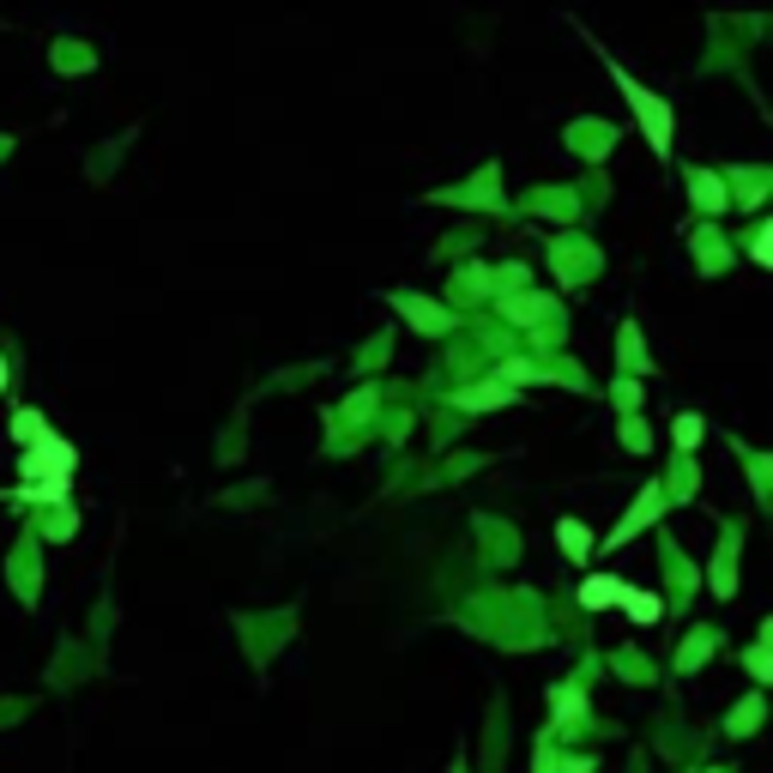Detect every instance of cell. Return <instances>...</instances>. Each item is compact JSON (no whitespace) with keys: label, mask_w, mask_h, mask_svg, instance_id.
Listing matches in <instances>:
<instances>
[{"label":"cell","mask_w":773,"mask_h":773,"mask_svg":"<svg viewBox=\"0 0 773 773\" xmlns=\"http://www.w3.org/2000/svg\"><path fill=\"white\" fill-rule=\"evenodd\" d=\"M611 80L623 85V97H628V109H635V121L647 127V146L665 158V151H671V109H665V97H653L647 85H640L635 73H623L616 61H611Z\"/></svg>","instance_id":"cell-1"},{"label":"cell","mask_w":773,"mask_h":773,"mask_svg":"<svg viewBox=\"0 0 773 773\" xmlns=\"http://www.w3.org/2000/svg\"><path fill=\"white\" fill-rule=\"evenodd\" d=\"M67 472H73V447L61 442V435H43V442L24 454V478H36V484H43V478H67Z\"/></svg>","instance_id":"cell-2"},{"label":"cell","mask_w":773,"mask_h":773,"mask_svg":"<svg viewBox=\"0 0 773 773\" xmlns=\"http://www.w3.org/2000/svg\"><path fill=\"white\" fill-rule=\"evenodd\" d=\"M616 604H623L635 623H659V616H665V599H659V592H640V586H628V580H623V592H616Z\"/></svg>","instance_id":"cell-3"},{"label":"cell","mask_w":773,"mask_h":773,"mask_svg":"<svg viewBox=\"0 0 773 773\" xmlns=\"http://www.w3.org/2000/svg\"><path fill=\"white\" fill-rule=\"evenodd\" d=\"M659 508H665V496H659V489H653L647 501H635V508H628L623 532H611V544H628V538H635V532H640V526H647V520H653V513H659Z\"/></svg>","instance_id":"cell-4"},{"label":"cell","mask_w":773,"mask_h":773,"mask_svg":"<svg viewBox=\"0 0 773 773\" xmlns=\"http://www.w3.org/2000/svg\"><path fill=\"white\" fill-rule=\"evenodd\" d=\"M616 592H623L616 574H592L586 586H580V604H586V611H604V604H616Z\"/></svg>","instance_id":"cell-5"},{"label":"cell","mask_w":773,"mask_h":773,"mask_svg":"<svg viewBox=\"0 0 773 773\" xmlns=\"http://www.w3.org/2000/svg\"><path fill=\"white\" fill-rule=\"evenodd\" d=\"M557 538H562V550H569L574 562H586V550H592V532H586L580 520H562V526H557Z\"/></svg>","instance_id":"cell-6"},{"label":"cell","mask_w":773,"mask_h":773,"mask_svg":"<svg viewBox=\"0 0 773 773\" xmlns=\"http://www.w3.org/2000/svg\"><path fill=\"white\" fill-rule=\"evenodd\" d=\"M508 386H478V393H459V405H466V411H484V405H508Z\"/></svg>","instance_id":"cell-7"},{"label":"cell","mask_w":773,"mask_h":773,"mask_svg":"<svg viewBox=\"0 0 773 773\" xmlns=\"http://www.w3.org/2000/svg\"><path fill=\"white\" fill-rule=\"evenodd\" d=\"M677 442H682V447L701 442V417H677Z\"/></svg>","instance_id":"cell-8"},{"label":"cell","mask_w":773,"mask_h":773,"mask_svg":"<svg viewBox=\"0 0 773 773\" xmlns=\"http://www.w3.org/2000/svg\"><path fill=\"white\" fill-rule=\"evenodd\" d=\"M61 489H67V478H43V484H36V489H31V496H36V501H55V496H61Z\"/></svg>","instance_id":"cell-9"},{"label":"cell","mask_w":773,"mask_h":773,"mask_svg":"<svg viewBox=\"0 0 773 773\" xmlns=\"http://www.w3.org/2000/svg\"><path fill=\"white\" fill-rule=\"evenodd\" d=\"M19 435H24V442H43V417H31V411H24V417H19Z\"/></svg>","instance_id":"cell-10"},{"label":"cell","mask_w":773,"mask_h":773,"mask_svg":"<svg viewBox=\"0 0 773 773\" xmlns=\"http://www.w3.org/2000/svg\"><path fill=\"white\" fill-rule=\"evenodd\" d=\"M0 393H7V357H0Z\"/></svg>","instance_id":"cell-11"}]
</instances>
